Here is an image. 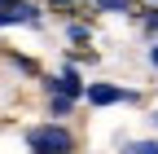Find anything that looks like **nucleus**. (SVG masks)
<instances>
[{
	"mask_svg": "<svg viewBox=\"0 0 158 154\" xmlns=\"http://www.w3.org/2000/svg\"><path fill=\"white\" fill-rule=\"evenodd\" d=\"M27 150L31 154H75V137L62 123H40V128H27Z\"/></svg>",
	"mask_w": 158,
	"mask_h": 154,
	"instance_id": "f257e3e1",
	"label": "nucleus"
},
{
	"mask_svg": "<svg viewBox=\"0 0 158 154\" xmlns=\"http://www.w3.org/2000/svg\"><path fill=\"white\" fill-rule=\"evenodd\" d=\"M44 88H48V97H66V101H79L84 97V79L66 66L62 75H53V79H44Z\"/></svg>",
	"mask_w": 158,
	"mask_h": 154,
	"instance_id": "f03ea898",
	"label": "nucleus"
},
{
	"mask_svg": "<svg viewBox=\"0 0 158 154\" xmlns=\"http://www.w3.org/2000/svg\"><path fill=\"white\" fill-rule=\"evenodd\" d=\"M88 92V101L92 106H118V101H136V92H127V88H114V84H92V88H84Z\"/></svg>",
	"mask_w": 158,
	"mask_h": 154,
	"instance_id": "7ed1b4c3",
	"label": "nucleus"
},
{
	"mask_svg": "<svg viewBox=\"0 0 158 154\" xmlns=\"http://www.w3.org/2000/svg\"><path fill=\"white\" fill-rule=\"evenodd\" d=\"M70 106H75V101H66V97H48V110L57 114V119H62V114H70Z\"/></svg>",
	"mask_w": 158,
	"mask_h": 154,
	"instance_id": "20e7f679",
	"label": "nucleus"
},
{
	"mask_svg": "<svg viewBox=\"0 0 158 154\" xmlns=\"http://www.w3.org/2000/svg\"><path fill=\"white\" fill-rule=\"evenodd\" d=\"M123 154H158V141H136V145H127Z\"/></svg>",
	"mask_w": 158,
	"mask_h": 154,
	"instance_id": "39448f33",
	"label": "nucleus"
},
{
	"mask_svg": "<svg viewBox=\"0 0 158 154\" xmlns=\"http://www.w3.org/2000/svg\"><path fill=\"white\" fill-rule=\"evenodd\" d=\"M66 35H70V40H79V44H84V40H88V35H92V31H88L84 22H70V27H66Z\"/></svg>",
	"mask_w": 158,
	"mask_h": 154,
	"instance_id": "423d86ee",
	"label": "nucleus"
},
{
	"mask_svg": "<svg viewBox=\"0 0 158 154\" xmlns=\"http://www.w3.org/2000/svg\"><path fill=\"white\" fill-rule=\"evenodd\" d=\"M97 9H106V13H123L127 0H97Z\"/></svg>",
	"mask_w": 158,
	"mask_h": 154,
	"instance_id": "0eeeda50",
	"label": "nucleus"
},
{
	"mask_svg": "<svg viewBox=\"0 0 158 154\" xmlns=\"http://www.w3.org/2000/svg\"><path fill=\"white\" fill-rule=\"evenodd\" d=\"M145 31H158V9H149V13H145Z\"/></svg>",
	"mask_w": 158,
	"mask_h": 154,
	"instance_id": "6e6552de",
	"label": "nucleus"
},
{
	"mask_svg": "<svg viewBox=\"0 0 158 154\" xmlns=\"http://www.w3.org/2000/svg\"><path fill=\"white\" fill-rule=\"evenodd\" d=\"M149 66H158V44H154V49H149Z\"/></svg>",
	"mask_w": 158,
	"mask_h": 154,
	"instance_id": "1a4fd4ad",
	"label": "nucleus"
},
{
	"mask_svg": "<svg viewBox=\"0 0 158 154\" xmlns=\"http://www.w3.org/2000/svg\"><path fill=\"white\" fill-rule=\"evenodd\" d=\"M48 5H57V9H66V5H75V0H48Z\"/></svg>",
	"mask_w": 158,
	"mask_h": 154,
	"instance_id": "9d476101",
	"label": "nucleus"
},
{
	"mask_svg": "<svg viewBox=\"0 0 158 154\" xmlns=\"http://www.w3.org/2000/svg\"><path fill=\"white\" fill-rule=\"evenodd\" d=\"M154 123H158V114H154Z\"/></svg>",
	"mask_w": 158,
	"mask_h": 154,
	"instance_id": "9b49d317",
	"label": "nucleus"
},
{
	"mask_svg": "<svg viewBox=\"0 0 158 154\" xmlns=\"http://www.w3.org/2000/svg\"><path fill=\"white\" fill-rule=\"evenodd\" d=\"M154 5H158V0H154Z\"/></svg>",
	"mask_w": 158,
	"mask_h": 154,
	"instance_id": "f8f14e48",
	"label": "nucleus"
}]
</instances>
